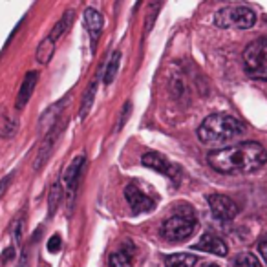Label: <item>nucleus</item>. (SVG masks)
I'll return each mask as SVG.
<instances>
[{
	"label": "nucleus",
	"instance_id": "6e6552de",
	"mask_svg": "<svg viewBox=\"0 0 267 267\" xmlns=\"http://www.w3.org/2000/svg\"><path fill=\"white\" fill-rule=\"evenodd\" d=\"M207 201H209V207H211L212 214H214L218 220L229 222V220H232L236 214H238V205L234 203L229 196L212 194V196L207 198Z\"/></svg>",
	"mask_w": 267,
	"mask_h": 267
},
{
	"label": "nucleus",
	"instance_id": "f3484780",
	"mask_svg": "<svg viewBox=\"0 0 267 267\" xmlns=\"http://www.w3.org/2000/svg\"><path fill=\"white\" fill-rule=\"evenodd\" d=\"M55 53V43L46 37L44 41H41V44L37 46V51H35V59L39 61L41 64H48L51 61V57Z\"/></svg>",
	"mask_w": 267,
	"mask_h": 267
},
{
	"label": "nucleus",
	"instance_id": "c756f323",
	"mask_svg": "<svg viewBox=\"0 0 267 267\" xmlns=\"http://www.w3.org/2000/svg\"><path fill=\"white\" fill-rule=\"evenodd\" d=\"M205 267H220V266H214V264H211V266H205Z\"/></svg>",
	"mask_w": 267,
	"mask_h": 267
},
{
	"label": "nucleus",
	"instance_id": "423d86ee",
	"mask_svg": "<svg viewBox=\"0 0 267 267\" xmlns=\"http://www.w3.org/2000/svg\"><path fill=\"white\" fill-rule=\"evenodd\" d=\"M64 125H66V121H59L55 127L48 130L46 135H44L43 143H41V147L37 150V156H35V161H33V169L35 170H41L46 165V161L49 159V156L53 152V147H55L57 139H59V135L63 132Z\"/></svg>",
	"mask_w": 267,
	"mask_h": 267
},
{
	"label": "nucleus",
	"instance_id": "a878e982",
	"mask_svg": "<svg viewBox=\"0 0 267 267\" xmlns=\"http://www.w3.org/2000/svg\"><path fill=\"white\" fill-rule=\"evenodd\" d=\"M15 174L11 172V174H7V176H4L2 179H0V200L4 198V194H6V190L9 189V185H11V181H13Z\"/></svg>",
	"mask_w": 267,
	"mask_h": 267
},
{
	"label": "nucleus",
	"instance_id": "b1692460",
	"mask_svg": "<svg viewBox=\"0 0 267 267\" xmlns=\"http://www.w3.org/2000/svg\"><path fill=\"white\" fill-rule=\"evenodd\" d=\"M61 245H63V240H61L59 234H53V236L48 240V251L49 253H57V251L61 249Z\"/></svg>",
	"mask_w": 267,
	"mask_h": 267
},
{
	"label": "nucleus",
	"instance_id": "f257e3e1",
	"mask_svg": "<svg viewBox=\"0 0 267 267\" xmlns=\"http://www.w3.org/2000/svg\"><path fill=\"white\" fill-rule=\"evenodd\" d=\"M207 161L212 169L223 174H249L266 165L267 152L260 143L247 141L236 147L214 150L207 156Z\"/></svg>",
	"mask_w": 267,
	"mask_h": 267
},
{
	"label": "nucleus",
	"instance_id": "5701e85b",
	"mask_svg": "<svg viewBox=\"0 0 267 267\" xmlns=\"http://www.w3.org/2000/svg\"><path fill=\"white\" fill-rule=\"evenodd\" d=\"M234 266L236 267H262L260 262H258V258H256L253 253L240 254L238 258H236V262H234Z\"/></svg>",
	"mask_w": 267,
	"mask_h": 267
},
{
	"label": "nucleus",
	"instance_id": "412c9836",
	"mask_svg": "<svg viewBox=\"0 0 267 267\" xmlns=\"http://www.w3.org/2000/svg\"><path fill=\"white\" fill-rule=\"evenodd\" d=\"M61 200H63V185H61V181H57L51 185V190H49V196H48V214L49 216L55 214L57 207L61 203Z\"/></svg>",
	"mask_w": 267,
	"mask_h": 267
},
{
	"label": "nucleus",
	"instance_id": "4be33fe9",
	"mask_svg": "<svg viewBox=\"0 0 267 267\" xmlns=\"http://www.w3.org/2000/svg\"><path fill=\"white\" fill-rule=\"evenodd\" d=\"M110 267H132V247L113 253L110 256Z\"/></svg>",
	"mask_w": 267,
	"mask_h": 267
},
{
	"label": "nucleus",
	"instance_id": "9b49d317",
	"mask_svg": "<svg viewBox=\"0 0 267 267\" xmlns=\"http://www.w3.org/2000/svg\"><path fill=\"white\" fill-rule=\"evenodd\" d=\"M37 81H39V73L37 71H28L24 79H22V85L19 88V93H17V101H15V108L17 110H22L24 106L29 103V99L33 95V90L37 86Z\"/></svg>",
	"mask_w": 267,
	"mask_h": 267
},
{
	"label": "nucleus",
	"instance_id": "4468645a",
	"mask_svg": "<svg viewBox=\"0 0 267 267\" xmlns=\"http://www.w3.org/2000/svg\"><path fill=\"white\" fill-rule=\"evenodd\" d=\"M85 24L88 28V33L91 37V44L97 43L99 35H101V29H103V15L99 13L97 9L88 7L85 11Z\"/></svg>",
	"mask_w": 267,
	"mask_h": 267
},
{
	"label": "nucleus",
	"instance_id": "393cba45",
	"mask_svg": "<svg viewBox=\"0 0 267 267\" xmlns=\"http://www.w3.org/2000/svg\"><path fill=\"white\" fill-rule=\"evenodd\" d=\"M22 225H24V220L19 218L15 222V227H13V240H15V245H19L22 240Z\"/></svg>",
	"mask_w": 267,
	"mask_h": 267
},
{
	"label": "nucleus",
	"instance_id": "0eeeda50",
	"mask_svg": "<svg viewBox=\"0 0 267 267\" xmlns=\"http://www.w3.org/2000/svg\"><path fill=\"white\" fill-rule=\"evenodd\" d=\"M143 165L148 167V169L156 170V172H161L163 176L170 178L172 181H178L179 176H181V170L179 167H176L174 163H170L165 156L157 154V152H148V154L143 156Z\"/></svg>",
	"mask_w": 267,
	"mask_h": 267
},
{
	"label": "nucleus",
	"instance_id": "6ab92c4d",
	"mask_svg": "<svg viewBox=\"0 0 267 267\" xmlns=\"http://www.w3.org/2000/svg\"><path fill=\"white\" fill-rule=\"evenodd\" d=\"M196 266V256L187 253L170 254L165 260V267H194Z\"/></svg>",
	"mask_w": 267,
	"mask_h": 267
},
{
	"label": "nucleus",
	"instance_id": "bb28decb",
	"mask_svg": "<svg viewBox=\"0 0 267 267\" xmlns=\"http://www.w3.org/2000/svg\"><path fill=\"white\" fill-rule=\"evenodd\" d=\"M258 249H260V254L264 256V260L267 262V232L262 236L260 244H258Z\"/></svg>",
	"mask_w": 267,
	"mask_h": 267
},
{
	"label": "nucleus",
	"instance_id": "1a4fd4ad",
	"mask_svg": "<svg viewBox=\"0 0 267 267\" xmlns=\"http://www.w3.org/2000/svg\"><path fill=\"white\" fill-rule=\"evenodd\" d=\"M83 165H85V154H79L71 159V163L66 167V170H64L63 183H64V189H66V192H68V196L70 198H73V194H75V189H77L79 176H81Z\"/></svg>",
	"mask_w": 267,
	"mask_h": 267
},
{
	"label": "nucleus",
	"instance_id": "9d476101",
	"mask_svg": "<svg viewBox=\"0 0 267 267\" xmlns=\"http://www.w3.org/2000/svg\"><path fill=\"white\" fill-rule=\"evenodd\" d=\"M125 196H127L128 203L132 207V211L135 214H141V212H147L150 209H154V201H152V198L147 196L143 190L137 187V185H128L127 190H125Z\"/></svg>",
	"mask_w": 267,
	"mask_h": 267
},
{
	"label": "nucleus",
	"instance_id": "f03ea898",
	"mask_svg": "<svg viewBox=\"0 0 267 267\" xmlns=\"http://www.w3.org/2000/svg\"><path fill=\"white\" fill-rule=\"evenodd\" d=\"M244 132H245V127L236 117L227 113H214L200 125L198 137L205 145H220V143L236 139Z\"/></svg>",
	"mask_w": 267,
	"mask_h": 267
},
{
	"label": "nucleus",
	"instance_id": "7ed1b4c3",
	"mask_svg": "<svg viewBox=\"0 0 267 267\" xmlns=\"http://www.w3.org/2000/svg\"><path fill=\"white\" fill-rule=\"evenodd\" d=\"M216 26L220 28H238L247 29L256 22V15L253 9L245 6H225L216 13Z\"/></svg>",
	"mask_w": 267,
	"mask_h": 267
},
{
	"label": "nucleus",
	"instance_id": "39448f33",
	"mask_svg": "<svg viewBox=\"0 0 267 267\" xmlns=\"http://www.w3.org/2000/svg\"><path fill=\"white\" fill-rule=\"evenodd\" d=\"M196 229V218L192 214H174L161 225V234L169 242H181L187 240Z\"/></svg>",
	"mask_w": 267,
	"mask_h": 267
},
{
	"label": "nucleus",
	"instance_id": "a211bd4d",
	"mask_svg": "<svg viewBox=\"0 0 267 267\" xmlns=\"http://www.w3.org/2000/svg\"><path fill=\"white\" fill-rule=\"evenodd\" d=\"M121 64V51H113L112 57L108 59V64H106V70L103 71V83L106 86L112 85L115 75H117V70H119Z\"/></svg>",
	"mask_w": 267,
	"mask_h": 267
},
{
	"label": "nucleus",
	"instance_id": "c85d7f7f",
	"mask_svg": "<svg viewBox=\"0 0 267 267\" xmlns=\"http://www.w3.org/2000/svg\"><path fill=\"white\" fill-rule=\"evenodd\" d=\"M17 267H28V251H24V253L21 254V260H19Z\"/></svg>",
	"mask_w": 267,
	"mask_h": 267
},
{
	"label": "nucleus",
	"instance_id": "2eb2a0df",
	"mask_svg": "<svg viewBox=\"0 0 267 267\" xmlns=\"http://www.w3.org/2000/svg\"><path fill=\"white\" fill-rule=\"evenodd\" d=\"M73 19H75V13H73V9H70V11H66V13L59 19V22H57L55 26H53V29L49 31V39L53 41V43H57L61 37L68 31V29L71 28V24H73Z\"/></svg>",
	"mask_w": 267,
	"mask_h": 267
},
{
	"label": "nucleus",
	"instance_id": "dca6fc26",
	"mask_svg": "<svg viewBox=\"0 0 267 267\" xmlns=\"http://www.w3.org/2000/svg\"><path fill=\"white\" fill-rule=\"evenodd\" d=\"M19 130V121L7 113L6 108H0V137H13Z\"/></svg>",
	"mask_w": 267,
	"mask_h": 267
},
{
	"label": "nucleus",
	"instance_id": "20e7f679",
	"mask_svg": "<svg viewBox=\"0 0 267 267\" xmlns=\"http://www.w3.org/2000/svg\"><path fill=\"white\" fill-rule=\"evenodd\" d=\"M244 63L249 75L267 79V39H258L247 46Z\"/></svg>",
	"mask_w": 267,
	"mask_h": 267
},
{
	"label": "nucleus",
	"instance_id": "cd10ccee",
	"mask_svg": "<svg viewBox=\"0 0 267 267\" xmlns=\"http://www.w3.org/2000/svg\"><path fill=\"white\" fill-rule=\"evenodd\" d=\"M15 256V247H9L6 253L2 254V262H7V260H11Z\"/></svg>",
	"mask_w": 267,
	"mask_h": 267
},
{
	"label": "nucleus",
	"instance_id": "ddd939ff",
	"mask_svg": "<svg viewBox=\"0 0 267 267\" xmlns=\"http://www.w3.org/2000/svg\"><path fill=\"white\" fill-rule=\"evenodd\" d=\"M194 249H200V251H205V253H212L216 256H225L227 254V245L222 238H218L216 234H203L200 242H198Z\"/></svg>",
	"mask_w": 267,
	"mask_h": 267
},
{
	"label": "nucleus",
	"instance_id": "f8f14e48",
	"mask_svg": "<svg viewBox=\"0 0 267 267\" xmlns=\"http://www.w3.org/2000/svg\"><path fill=\"white\" fill-rule=\"evenodd\" d=\"M68 99V97H66ZM66 99H61V101H57L55 105H51L46 110V112L41 115V119H39V130H43L44 134L51 130V128L55 127L59 119H61V113H63V108L66 106Z\"/></svg>",
	"mask_w": 267,
	"mask_h": 267
},
{
	"label": "nucleus",
	"instance_id": "aec40b11",
	"mask_svg": "<svg viewBox=\"0 0 267 267\" xmlns=\"http://www.w3.org/2000/svg\"><path fill=\"white\" fill-rule=\"evenodd\" d=\"M97 79L88 86V90H86L85 97H83V105H81V112H79V117L81 119H86V115L90 113L91 110V105H93V99H95V91H97Z\"/></svg>",
	"mask_w": 267,
	"mask_h": 267
}]
</instances>
